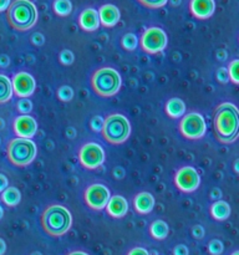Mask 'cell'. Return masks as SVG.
<instances>
[{
	"label": "cell",
	"mask_w": 239,
	"mask_h": 255,
	"mask_svg": "<svg viewBox=\"0 0 239 255\" xmlns=\"http://www.w3.org/2000/svg\"><path fill=\"white\" fill-rule=\"evenodd\" d=\"M213 129L221 143H232L238 137L239 115L238 109L232 102H223L214 111Z\"/></svg>",
	"instance_id": "obj_1"
},
{
	"label": "cell",
	"mask_w": 239,
	"mask_h": 255,
	"mask_svg": "<svg viewBox=\"0 0 239 255\" xmlns=\"http://www.w3.org/2000/svg\"><path fill=\"white\" fill-rule=\"evenodd\" d=\"M41 227L50 237H61L70 231L72 226V216L67 208L60 204H52L42 212Z\"/></svg>",
	"instance_id": "obj_2"
},
{
	"label": "cell",
	"mask_w": 239,
	"mask_h": 255,
	"mask_svg": "<svg viewBox=\"0 0 239 255\" xmlns=\"http://www.w3.org/2000/svg\"><path fill=\"white\" fill-rule=\"evenodd\" d=\"M6 20L16 31H27L37 21V9L30 0H14L6 10Z\"/></svg>",
	"instance_id": "obj_3"
},
{
	"label": "cell",
	"mask_w": 239,
	"mask_h": 255,
	"mask_svg": "<svg viewBox=\"0 0 239 255\" xmlns=\"http://www.w3.org/2000/svg\"><path fill=\"white\" fill-rule=\"evenodd\" d=\"M122 85L121 76L112 67H101L91 76L92 90L101 97L115 96Z\"/></svg>",
	"instance_id": "obj_4"
},
{
	"label": "cell",
	"mask_w": 239,
	"mask_h": 255,
	"mask_svg": "<svg viewBox=\"0 0 239 255\" xmlns=\"http://www.w3.org/2000/svg\"><path fill=\"white\" fill-rule=\"evenodd\" d=\"M37 148L34 141L27 138H12L6 144L7 161L16 167H26L36 158Z\"/></svg>",
	"instance_id": "obj_5"
},
{
	"label": "cell",
	"mask_w": 239,
	"mask_h": 255,
	"mask_svg": "<svg viewBox=\"0 0 239 255\" xmlns=\"http://www.w3.org/2000/svg\"><path fill=\"white\" fill-rule=\"evenodd\" d=\"M101 133L107 143L121 144L131 134V125L123 115L112 114L104 120Z\"/></svg>",
	"instance_id": "obj_6"
},
{
	"label": "cell",
	"mask_w": 239,
	"mask_h": 255,
	"mask_svg": "<svg viewBox=\"0 0 239 255\" xmlns=\"http://www.w3.org/2000/svg\"><path fill=\"white\" fill-rule=\"evenodd\" d=\"M179 132L187 139H201L207 132L204 117L198 112H189L183 115L179 121Z\"/></svg>",
	"instance_id": "obj_7"
},
{
	"label": "cell",
	"mask_w": 239,
	"mask_h": 255,
	"mask_svg": "<svg viewBox=\"0 0 239 255\" xmlns=\"http://www.w3.org/2000/svg\"><path fill=\"white\" fill-rule=\"evenodd\" d=\"M167 42H168L167 34L161 27L157 26H152L144 30L143 34L141 35V39H139L141 49L149 55L163 51L167 46Z\"/></svg>",
	"instance_id": "obj_8"
},
{
	"label": "cell",
	"mask_w": 239,
	"mask_h": 255,
	"mask_svg": "<svg viewBox=\"0 0 239 255\" xmlns=\"http://www.w3.org/2000/svg\"><path fill=\"white\" fill-rule=\"evenodd\" d=\"M105 161V152L99 143L89 142L79 151V162L84 168L96 169L102 166Z\"/></svg>",
	"instance_id": "obj_9"
},
{
	"label": "cell",
	"mask_w": 239,
	"mask_h": 255,
	"mask_svg": "<svg viewBox=\"0 0 239 255\" xmlns=\"http://www.w3.org/2000/svg\"><path fill=\"white\" fill-rule=\"evenodd\" d=\"M110 198H111L110 189L106 186L100 183L89 186L84 193L85 203L92 211H102V209L106 208Z\"/></svg>",
	"instance_id": "obj_10"
},
{
	"label": "cell",
	"mask_w": 239,
	"mask_h": 255,
	"mask_svg": "<svg viewBox=\"0 0 239 255\" xmlns=\"http://www.w3.org/2000/svg\"><path fill=\"white\" fill-rule=\"evenodd\" d=\"M174 184L183 193H192V192L197 191L201 184V176L193 167H182L174 176Z\"/></svg>",
	"instance_id": "obj_11"
},
{
	"label": "cell",
	"mask_w": 239,
	"mask_h": 255,
	"mask_svg": "<svg viewBox=\"0 0 239 255\" xmlns=\"http://www.w3.org/2000/svg\"><path fill=\"white\" fill-rule=\"evenodd\" d=\"M11 85L12 92L19 99H27V97H30L35 92V87H36V82H35L32 75L25 71L16 72L12 76Z\"/></svg>",
	"instance_id": "obj_12"
},
{
	"label": "cell",
	"mask_w": 239,
	"mask_h": 255,
	"mask_svg": "<svg viewBox=\"0 0 239 255\" xmlns=\"http://www.w3.org/2000/svg\"><path fill=\"white\" fill-rule=\"evenodd\" d=\"M12 129L19 138L31 139L37 131V122L29 115H21L14 120Z\"/></svg>",
	"instance_id": "obj_13"
},
{
	"label": "cell",
	"mask_w": 239,
	"mask_h": 255,
	"mask_svg": "<svg viewBox=\"0 0 239 255\" xmlns=\"http://www.w3.org/2000/svg\"><path fill=\"white\" fill-rule=\"evenodd\" d=\"M189 10L194 17L199 20H206L213 15L216 10V2L214 0H191Z\"/></svg>",
	"instance_id": "obj_14"
},
{
	"label": "cell",
	"mask_w": 239,
	"mask_h": 255,
	"mask_svg": "<svg viewBox=\"0 0 239 255\" xmlns=\"http://www.w3.org/2000/svg\"><path fill=\"white\" fill-rule=\"evenodd\" d=\"M97 12H99L100 24L105 27H114L121 19L120 9L114 4L102 5Z\"/></svg>",
	"instance_id": "obj_15"
},
{
	"label": "cell",
	"mask_w": 239,
	"mask_h": 255,
	"mask_svg": "<svg viewBox=\"0 0 239 255\" xmlns=\"http://www.w3.org/2000/svg\"><path fill=\"white\" fill-rule=\"evenodd\" d=\"M79 25L84 31H96L100 27V17L97 10L92 9V7L85 9L79 16Z\"/></svg>",
	"instance_id": "obj_16"
},
{
	"label": "cell",
	"mask_w": 239,
	"mask_h": 255,
	"mask_svg": "<svg viewBox=\"0 0 239 255\" xmlns=\"http://www.w3.org/2000/svg\"><path fill=\"white\" fill-rule=\"evenodd\" d=\"M106 212L110 217L115 219L123 218L128 212V203L122 196H114L110 198L106 206Z\"/></svg>",
	"instance_id": "obj_17"
},
{
	"label": "cell",
	"mask_w": 239,
	"mask_h": 255,
	"mask_svg": "<svg viewBox=\"0 0 239 255\" xmlns=\"http://www.w3.org/2000/svg\"><path fill=\"white\" fill-rule=\"evenodd\" d=\"M154 197L149 192H139L133 198V208L138 214H148L153 211Z\"/></svg>",
	"instance_id": "obj_18"
},
{
	"label": "cell",
	"mask_w": 239,
	"mask_h": 255,
	"mask_svg": "<svg viewBox=\"0 0 239 255\" xmlns=\"http://www.w3.org/2000/svg\"><path fill=\"white\" fill-rule=\"evenodd\" d=\"M164 110H166L167 116H169L171 119H181L186 112V105L181 99L173 97V99H169L167 101Z\"/></svg>",
	"instance_id": "obj_19"
},
{
	"label": "cell",
	"mask_w": 239,
	"mask_h": 255,
	"mask_svg": "<svg viewBox=\"0 0 239 255\" xmlns=\"http://www.w3.org/2000/svg\"><path fill=\"white\" fill-rule=\"evenodd\" d=\"M212 218L216 221H227L231 216V206L224 201H216L209 208Z\"/></svg>",
	"instance_id": "obj_20"
},
{
	"label": "cell",
	"mask_w": 239,
	"mask_h": 255,
	"mask_svg": "<svg viewBox=\"0 0 239 255\" xmlns=\"http://www.w3.org/2000/svg\"><path fill=\"white\" fill-rule=\"evenodd\" d=\"M168 224L161 219L152 222L151 226H149V236L156 241H164L168 237Z\"/></svg>",
	"instance_id": "obj_21"
},
{
	"label": "cell",
	"mask_w": 239,
	"mask_h": 255,
	"mask_svg": "<svg viewBox=\"0 0 239 255\" xmlns=\"http://www.w3.org/2000/svg\"><path fill=\"white\" fill-rule=\"evenodd\" d=\"M14 92H12L11 80L4 74H0V104L10 101Z\"/></svg>",
	"instance_id": "obj_22"
},
{
	"label": "cell",
	"mask_w": 239,
	"mask_h": 255,
	"mask_svg": "<svg viewBox=\"0 0 239 255\" xmlns=\"http://www.w3.org/2000/svg\"><path fill=\"white\" fill-rule=\"evenodd\" d=\"M1 201L7 207H16L21 201V193L16 187H7L1 193Z\"/></svg>",
	"instance_id": "obj_23"
},
{
	"label": "cell",
	"mask_w": 239,
	"mask_h": 255,
	"mask_svg": "<svg viewBox=\"0 0 239 255\" xmlns=\"http://www.w3.org/2000/svg\"><path fill=\"white\" fill-rule=\"evenodd\" d=\"M52 9L59 16H67L72 11V2L70 0H55L52 2Z\"/></svg>",
	"instance_id": "obj_24"
},
{
	"label": "cell",
	"mask_w": 239,
	"mask_h": 255,
	"mask_svg": "<svg viewBox=\"0 0 239 255\" xmlns=\"http://www.w3.org/2000/svg\"><path fill=\"white\" fill-rule=\"evenodd\" d=\"M121 46L123 47L126 51H134L138 46V39L134 34L128 32V34L123 35V37L121 39Z\"/></svg>",
	"instance_id": "obj_25"
},
{
	"label": "cell",
	"mask_w": 239,
	"mask_h": 255,
	"mask_svg": "<svg viewBox=\"0 0 239 255\" xmlns=\"http://www.w3.org/2000/svg\"><path fill=\"white\" fill-rule=\"evenodd\" d=\"M238 70H239V60L238 59H234L229 62L228 65V76L229 80H231L233 84L238 85L239 84V74H238Z\"/></svg>",
	"instance_id": "obj_26"
},
{
	"label": "cell",
	"mask_w": 239,
	"mask_h": 255,
	"mask_svg": "<svg viewBox=\"0 0 239 255\" xmlns=\"http://www.w3.org/2000/svg\"><path fill=\"white\" fill-rule=\"evenodd\" d=\"M57 97H59L60 101L69 102L74 99V90L70 86H61L59 90H57Z\"/></svg>",
	"instance_id": "obj_27"
},
{
	"label": "cell",
	"mask_w": 239,
	"mask_h": 255,
	"mask_svg": "<svg viewBox=\"0 0 239 255\" xmlns=\"http://www.w3.org/2000/svg\"><path fill=\"white\" fill-rule=\"evenodd\" d=\"M224 247L219 239H212L208 243V252L211 255H221L223 253Z\"/></svg>",
	"instance_id": "obj_28"
},
{
	"label": "cell",
	"mask_w": 239,
	"mask_h": 255,
	"mask_svg": "<svg viewBox=\"0 0 239 255\" xmlns=\"http://www.w3.org/2000/svg\"><path fill=\"white\" fill-rule=\"evenodd\" d=\"M17 111L22 115H27L32 110V102L29 99H20L16 104Z\"/></svg>",
	"instance_id": "obj_29"
},
{
	"label": "cell",
	"mask_w": 239,
	"mask_h": 255,
	"mask_svg": "<svg viewBox=\"0 0 239 255\" xmlns=\"http://www.w3.org/2000/svg\"><path fill=\"white\" fill-rule=\"evenodd\" d=\"M143 6L149 7V9H159L164 6L168 2V0H137Z\"/></svg>",
	"instance_id": "obj_30"
},
{
	"label": "cell",
	"mask_w": 239,
	"mask_h": 255,
	"mask_svg": "<svg viewBox=\"0 0 239 255\" xmlns=\"http://www.w3.org/2000/svg\"><path fill=\"white\" fill-rule=\"evenodd\" d=\"M59 60L62 65L69 66V65H71L74 62L75 56L72 54V51H70V50H62L59 55Z\"/></svg>",
	"instance_id": "obj_31"
},
{
	"label": "cell",
	"mask_w": 239,
	"mask_h": 255,
	"mask_svg": "<svg viewBox=\"0 0 239 255\" xmlns=\"http://www.w3.org/2000/svg\"><path fill=\"white\" fill-rule=\"evenodd\" d=\"M90 126H91L92 131L101 132L102 126H104V119H102L101 116L92 117L91 121H90Z\"/></svg>",
	"instance_id": "obj_32"
},
{
	"label": "cell",
	"mask_w": 239,
	"mask_h": 255,
	"mask_svg": "<svg viewBox=\"0 0 239 255\" xmlns=\"http://www.w3.org/2000/svg\"><path fill=\"white\" fill-rule=\"evenodd\" d=\"M216 77H217V81H218L219 84H227V82L229 81V76L226 67H219V69L217 70Z\"/></svg>",
	"instance_id": "obj_33"
},
{
	"label": "cell",
	"mask_w": 239,
	"mask_h": 255,
	"mask_svg": "<svg viewBox=\"0 0 239 255\" xmlns=\"http://www.w3.org/2000/svg\"><path fill=\"white\" fill-rule=\"evenodd\" d=\"M191 234H192V237H193L194 239H202L204 237L203 227L198 226V224H197V226H194L193 228H192Z\"/></svg>",
	"instance_id": "obj_34"
},
{
	"label": "cell",
	"mask_w": 239,
	"mask_h": 255,
	"mask_svg": "<svg viewBox=\"0 0 239 255\" xmlns=\"http://www.w3.org/2000/svg\"><path fill=\"white\" fill-rule=\"evenodd\" d=\"M173 255H189V251L184 244H178L174 247Z\"/></svg>",
	"instance_id": "obj_35"
},
{
	"label": "cell",
	"mask_w": 239,
	"mask_h": 255,
	"mask_svg": "<svg viewBox=\"0 0 239 255\" xmlns=\"http://www.w3.org/2000/svg\"><path fill=\"white\" fill-rule=\"evenodd\" d=\"M31 42L34 45H36V46H40V45H42L45 42L44 35L40 34V32H35L31 36Z\"/></svg>",
	"instance_id": "obj_36"
},
{
	"label": "cell",
	"mask_w": 239,
	"mask_h": 255,
	"mask_svg": "<svg viewBox=\"0 0 239 255\" xmlns=\"http://www.w3.org/2000/svg\"><path fill=\"white\" fill-rule=\"evenodd\" d=\"M126 174L124 169L122 167H115L114 171H112V176H114L115 179H122Z\"/></svg>",
	"instance_id": "obj_37"
},
{
	"label": "cell",
	"mask_w": 239,
	"mask_h": 255,
	"mask_svg": "<svg viewBox=\"0 0 239 255\" xmlns=\"http://www.w3.org/2000/svg\"><path fill=\"white\" fill-rule=\"evenodd\" d=\"M7 187H9V179L5 174L0 173V193H2Z\"/></svg>",
	"instance_id": "obj_38"
},
{
	"label": "cell",
	"mask_w": 239,
	"mask_h": 255,
	"mask_svg": "<svg viewBox=\"0 0 239 255\" xmlns=\"http://www.w3.org/2000/svg\"><path fill=\"white\" fill-rule=\"evenodd\" d=\"M127 255H149L148 252L144 248H141V247H136V248H132L131 251L128 252Z\"/></svg>",
	"instance_id": "obj_39"
},
{
	"label": "cell",
	"mask_w": 239,
	"mask_h": 255,
	"mask_svg": "<svg viewBox=\"0 0 239 255\" xmlns=\"http://www.w3.org/2000/svg\"><path fill=\"white\" fill-rule=\"evenodd\" d=\"M9 65H10V57L5 54L0 55V67H2V69H6Z\"/></svg>",
	"instance_id": "obj_40"
},
{
	"label": "cell",
	"mask_w": 239,
	"mask_h": 255,
	"mask_svg": "<svg viewBox=\"0 0 239 255\" xmlns=\"http://www.w3.org/2000/svg\"><path fill=\"white\" fill-rule=\"evenodd\" d=\"M209 196H211V199H213V201H221V197H222L221 189L213 188L211 191V193H209Z\"/></svg>",
	"instance_id": "obj_41"
},
{
	"label": "cell",
	"mask_w": 239,
	"mask_h": 255,
	"mask_svg": "<svg viewBox=\"0 0 239 255\" xmlns=\"http://www.w3.org/2000/svg\"><path fill=\"white\" fill-rule=\"evenodd\" d=\"M10 0H0V12L1 11H6L7 7L10 5Z\"/></svg>",
	"instance_id": "obj_42"
},
{
	"label": "cell",
	"mask_w": 239,
	"mask_h": 255,
	"mask_svg": "<svg viewBox=\"0 0 239 255\" xmlns=\"http://www.w3.org/2000/svg\"><path fill=\"white\" fill-rule=\"evenodd\" d=\"M6 252V244H5L4 239L0 238V255H4Z\"/></svg>",
	"instance_id": "obj_43"
},
{
	"label": "cell",
	"mask_w": 239,
	"mask_h": 255,
	"mask_svg": "<svg viewBox=\"0 0 239 255\" xmlns=\"http://www.w3.org/2000/svg\"><path fill=\"white\" fill-rule=\"evenodd\" d=\"M217 57H218V60H224L227 57V52L224 51V50H219V51L217 52Z\"/></svg>",
	"instance_id": "obj_44"
},
{
	"label": "cell",
	"mask_w": 239,
	"mask_h": 255,
	"mask_svg": "<svg viewBox=\"0 0 239 255\" xmlns=\"http://www.w3.org/2000/svg\"><path fill=\"white\" fill-rule=\"evenodd\" d=\"M67 255H89V254L81 251H75V252H71V253H69Z\"/></svg>",
	"instance_id": "obj_45"
},
{
	"label": "cell",
	"mask_w": 239,
	"mask_h": 255,
	"mask_svg": "<svg viewBox=\"0 0 239 255\" xmlns=\"http://www.w3.org/2000/svg\"><path fill=\"white\" fill-rule=\"evenodd\" d=\"M169 2H171L173 6H177V5L181 4V0H169Z\"/></svg>",
	"instance_id": "obj_46"
},
{
	"label": "cell",
	"mask_w": 239,
	"mask_h": 255,
	"mask_svg": "<svg viewBox=\"0 0 239 255\" xmlns=\"http://www.w3.org/2000/svg\"><path fill=\"white\" fill-rule=\"evenodd\" d=\"M234 171H236V173H238V159H237L236 162H234Z\"/></svg>",
	"instance_id": "obj_47"
},
{
	"label": "cell",
	"mask_w": 239,
	"mask_h": 255,
	"mask_svg": "<svg viewBox=\"0 0 239 255\" xmlns=\"http://www.w3.org/2000/svg\"><path fill=\"white\" fill-rule=\"evenodd\" d=\"M2 216H4V211H2V207L0 206V219L2 218Z\"/></svg>",
	"instance_id": "obj_48"
},
{
	"label": "cell",
	"mask_w": 239,
	"mask_h": 255,
	"mask_svg": "<svg viewBox=\"0 0 239 255\" xmlns=\"http://www.w3.org/2000/svg\"><path fill=\"white\" fill-rule=\"evenodd\" d=\"M2 127H4V121H2V120L0 119V129H1Z\"/></svg>",
	"instance_id": "obj_49"
},
{
	"label": "cell",
	"mask_w": 239,
	"mask_h": 255,
	"mask_svg": "<svg viewBox=\"0 0 239 255\" xmlns=\"http://www.w3.org/2000/svg\"><path fill=\"white\" fill-rule=\"evenodd\" d=\"M31 255H42V254L39 253V252H34V253H32Z\"/></svg>",
	"instance_id": "obj_50"
},
{
	"label": "cell",
	"mask_w": 239,
	"mask_h": 255,
	"mask_svg": "<svg viewBox=\"0 0 239 255\" xmlns=\"http://www.w3.org/2000/svg\"><path fill=\"white\" fill-rule=\"evenodd\" d=\"M232 255H239V252H238V251L233 252V253H232Z\"/></svg>",
	"instance_id": "obj_51"
}]
</instances>
